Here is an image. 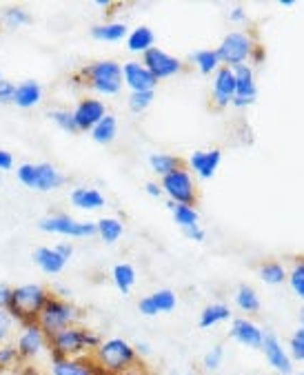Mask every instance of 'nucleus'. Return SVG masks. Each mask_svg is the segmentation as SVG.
<instances>
[{
	"label": "nucleus",
	"mask_w": 304,
	"mask_h": 375,
	"mask_svg": "<svg viewBox=\"0 0 304 375\" xmlns=\"http://www.w3.org/2000/svg\"><path fill=\"white\" fill-rule=\"evenodd\" d=\"M111 278H113V284L118 286L120 294L127 296L129 291L133 289V284H136V269H133L129 262L116 264V266H113V274H111Z\"/></svg>",
	"instance_id": "obj_27"
},
{
	"label": "nucleus",
	"mask_w": 304,
	"mask_h": 375,
	"mask_svg": "<svg viewBox=\"0 0 304 375\" xmlns=\"http://www.w3.org/2000/svg\"><path fill=\"white\" fill-rule=\"evenodd\" d=\"M300 324L304 326V306H302V311H300Z\"/></svg>",
	"instance_id": "obj_56"
},
{
	"label": "nucleus",
	"mask_w": 304,
	"mask_h": 375,
	"mask_svg": "<svg viewBox=\"0 0 304 375\" xmlns=\"http://www.w3.org/2000/svg\"><path fill=\"white\" fill-rule=\"evenodd\" d=\"M98 7H103V9H107V7H111V3H109V0H98V3H96Z\"/></svg>",
	"instance_id": "obj_54"
},
{
	"label": "nucleus",
	"mask_w": 304,
	"mask_h": 375,
	"mask_svg": "<svg viewBox=\"0 0 304 375\" xmlns=\"http://www.w3.org/2000/svg\"><path fill=\"white\" fill-rule=\"evenodd\" d=\"M220 160H222L220 149H211V151H193L191 158H189V166H191V171H196L202 180H209V178H213V174L218 171Z\"/></svg>",
	"instance_id": "obj_19"
},
{
	"label": "nucleus",
	"mask_w": 304,
	"mask_h": 375,
	"mask_svg": "<svg viewBox=\"0 0 304 375\" xmlns=\"http://www.w3.org/2000/svg\"><path fill=\"white\" fill-rule=\"evenodd\" d=\"M49 118H51L63 131H67V134H78L71 111H67V109H54V111H49Z\"/></svg>",
	"instance_id": "obj_36"
},
{
	"label": "nucleus",
	"mask_w": 304,
	"mask_h": 375,
	"mask_svg": "<svg viewBox=\"0 0 304 375\" xmlns=\"http://www.w3.org/2000/svg\"><path fill=\"white\" fill-rule=\"evenodd\" d=\"M162 194L169 196V202L173 204H191L196 202V186H193V178L191 174L182 166V169L169 174L162 178Z\"/></svg>",
	"instance_id": "obj_8"
},
{
	"label": "nucleus",
	"mask_w": 304,
	"mask_h": 375,
	"mask_svg": "<svg viewBox=\"0 0 304 375\" xmlns=\"http://www.w3.org/2000/svg\"><path fill=\"white\" fill-rule=\"evenodd\" d=\"M123 375H149L143 366H133L131 371H127V373H123Z\"/></svg>",
	"instance_id": "obj_53"
},
{
	"label": "nucleus",
	"mask_w": 304,
	"mask_h": 375,
	"mask_svg": "<svg viewBox=\"0 0 304 375\" xmlns=\"http://www.w3.org/2000/svg\"><path fill=\"white\" fill-rule=\"evenodd\" d=\"M14 326V318L7 309H0V344H5Z\"/></svg>",
	"instance_id": "obj_42"
},
{
	"label": "nucleus",
	"mask_w": 304,
	"mask_h": 375,
	"mask_svg": "<svg viewBox=\"0 0 304 375\" xmlns=\"http://www.w3.org/2000/svg\"><path fill=\"white\" fill-rule=\"evenodd\" d=\"M14 166V156L5 149H0V174L3 171H9Z\"/></svg>",
	"instance_id": "obj_45"
},
{
	"label": "nucleus",
	"mask_w": 304,
	"mask_h": 375,
	"mask_svg": "<svg viewBox=\"0 0 304 375\" xmlns=\"http://www.w3.org/2000/svg\"><path fill=\"white\" fill-rule=\"evenodd\" d=\"M40 231L45 234H58V236H69V238H91L96 236V224L93 222H80L69 216H49L40 220Z\"/></svg>",
	"instance_id": "obj_9"
},
{
	"label": "nucleus",
	"mask_w": 304,
	"mask_h": 375,
	"mask_svg": "<svg viewBox=\"0 0 304 375\" xmlns=\"http://www.w3.org/2000/svg\"><path fill=\"white\" fill-rule=\"evenodd\" d=\"M14 94H16V85L9 80H0V105H7V102H14Z\"/></svg>",
	"instance_id": "obj_43"
},
{
	"label": "nucleus",
	"mask_w": 304,
	"mask_h": 375,
	"mask_svg": "<svg viewBox=\"0 0 304 375\" xmlns=\"http://www.w3.org/2000/svg\"><path fill=\"white\" fill-rule=\"evenodd\" d=\"M145 189H147V194H149L151 198H160V196H162V186L156 184V182H147Z\"/></svg>",
	"instance_id": "obj_48"
},
{
	"label": "nucleus",
	"mask_w": 304,
	"mask_h": 375,
	"mask_svg": "<svg viewBox=\"0 0 304 375\" xmlns=\"http://www.w3.org/2000/svg\"><path fill=\"white\" fill-rule=\"evenodd\" d=\"M280 5H282V7H291L293 0H280Z\"/></svg>",
	"instance_id": "obj_55"
},
{
	"label": "nucleus",
	"mask_w": 304,
	"mask_h": 375,
	"mask_svg": "<svg viewBox=\"0 0 304 375\" xmlns=\"http://www.w3.org/2000/svg\"><path fill=\"white\" fill-rule=\"evenodd\" d=\"M251 58H253V62H262V58H265V49H262V47H253Z\"/></svg>",
	"instance_id": "obj_52"
},
{
	"label": "nucleus",
	"mask_w": 304,
	"mask_h": 375,
	"mask_svg": "<svg viewBox=\"0 0 304 375\" xmlns=\"http://www.w3.org/2000/svg\"><path fill=\"white\" fill-rule=\"evenodd\" d=\"M116 134H118V122H116V116H111V114H107V116L91 129V138H93L98 144H109V142H113V140H116Z\"/></svg>",
	"instance_id": "obj_28"
},
{
	"label": "nucleus",
	"mask_w": 304,
	"mask_h": 375,
	"mask_svg": "<svg viewBox=\"0 0 304 375\" xmlns=\"http://www.w3.org/2000/svg\"><path fill=\"white\" fill-rule=\"evenodd\" d=\"M191 60L196 62L200 74H213L220 69V58H218L216 49H200V51L191 54Z\"/></svg>",
	"instance_id": "obj_32"
},
{
	"label": "nucleus",
	"mask_w": 304,
	"mask_h": 375,
	"mask_svg": "<svg viewBox=\"0 0 304 375\" xmlns=\"http://www.w3.org/2000/svg\"><path fill=\"white\" fill-rule=\"evenodd\" d=\"M222 358H225V349H222L220 344H216L213 349H209L205 353V358H202V366H205L207 371H218L222 366Z\"/></svg>",
	"instance_id": "obj_40"
},
{
	"label": "nucleus",
	"mask_w": 304,
	"mask_h": 375,
	"mask_svg": "<svg viewBox=\"0 0 304 375\" xmlns=\"http://www.w3.org/2000/svg\"><path fill=\"white\" fill-rule=\"evenodd\" d=\"M231 318V309L227 304H222V302H213L209 306L202 309V314H200V326L202 329H211L220 322H225Z\"/></svg>",
	"instance_id": "obj_25"
},
{
	"label": "nucleus",
	"mask_w": 304,
	"mask_h": 375,
	"mask_svg": "<svg viewBox=\"0 0 304 375\" xmlns=\"http://www.w3.org/2000/svg\"><path fill=\"white\" fill-rule=\"evenodd\" d=\"M9 296H11V289H7V286H0V309H7Z\"/></svg>",
	"instance_id": "obj_49"
},
{
	"label": "nucleus",
	"mask_w": 304,
	"mask_h": 375,
	"mask_svg": "<svg viewBox=\"0 0 304 375\" xmlns=\"http://www.w3.org/2000/svg\"><path fill=\"white\" fill-rule=\"evenodd\" d=\"M262 353H265L267 362L282 375H289L293 369L289 351L282 346V342L273 336V333H265V340H262Z\"/></svg>",
	"instance_id": "obj_13"
},
{
	"label": "nucleus",
	"mask_w": 304,
	"mask_h": 375,
	"mask_svg": "<svg viewBox=\"0 0 304 375\" xmlns=\"http://www.w3.org/2000/svg\"><path fill=\"white\" fill-rule=\"evenodd\" d=\"M47 346V338H45V333L40 331V326L34 322V324H27L25 331L20 333V338H18V356L20 360H31L36 358L40 351H43Z\"/></svg>",
	"instance_id": "obj_15"
},
{
	"label": "nucleus",
	"mask_w": 304,
	"mask_h": 375,
	"mask_svg": "<svg viewBox=\"0 0 304 375\" xmlns=\"http://www.w3.org/2000/svg\"><path fill=\"white\" fill-rule=\"evenodd\" d=\"M16 176L25 186H29V189L43 191V194L54 191V189H58V186L65 184V176L49 162H38V164L25 162V164L18 166Z\"/></svg>",
	"instance_id": "obj_6"
},
{
	"label": "nucleus",
	"mask_w": 304,
	"mask_h": 375,
	"mask_svg": "<svg viewBox=\"0 0 304 375\" xmlns=\"http://www.w3.org/2000/svg\"><path fill=\"white\" fill-rule=\"evenodd\" d=\"M220 62H225V67H238V65H245L247 58H251L253 51V43L247 34L242 31H231L225 36V40L220 43V47L216 49Z\"/></svg>",
	"instance_id": "obj_7"
},
{
	"label": "nucleus",
	"mask_w": 304,
	"mask_h": 375,
	"mask_svg": "<svg viewBox=\"0 0 304 375\" xmlns=\"http://www.w3.org/2000/svg\"><path fill=\"white\" fill-rule=\"evenodd\" d=\"M176 294L171 289H160L156 291V294L147 296L138 302V309L143 316H158V314H171V311L176 309Z\"/></svg>",
	"instance_id": "obj_16"
},
{
	"label": "nucleus",
	"mask_w": 304,
	"mask_h": 375,
	"mask_svg": "<svg viewBox=\"0 0 304 375\" xmlns=\"http://www.w3.org/2000/svg\"><path fill=\"white\" fill-rule=\"evenodd\" d=\"M123 82L131 89V94L136 91H153L158 80L151 76V71L143 65V62H125L123 67Z\"/></svg>",
	"instance_id": "obj_12"
},
{
	"label": "nucleus",
	"mask_w": 304,
	"mask_h": 375,
	"mask_svg": "<svg viewBox=\"0 0 304 375\" xmlns=\"http://www.w3.org/2000/svg\"><path fill=\"white\" fill-rule=\"evenodd\" d=\"M3 20L9 25V27H23V25H29L31 23V16L27 9L23 7H9L3 16Z\"/></svg>",
	"instance_id": "obj_37"
},
{
	"label": "nucleus",
	"mask_w": 304,
	"mask_h": 375,
	"mask_svg": "<svg viewBox=\"0 0 304 375\" xmlns=\"http://www.w3.org/2000/svg\"><path fill=\"white\" fill-rule=\"evenodd\" d=\"M3 371H5V369H3V366H0V375H3Z\"/></svg>",
	"instance_id": "obj_59"
},
{
	"label": "nucleus",
	"mask_w": 304,
	"mask_h": 375,
	"mask_svg": "<svg viewBox=\"0 0 304 375\" xmlns=\"http://www.w3.org/2000/svg\"><path fill=\"white\" fill-rule=\"evenodd\" d=\"M76 320H78V309L71 302L58 298V296H49L43 311L38 314L36 324L45 333V338H51L54 333L76 324Z\"/></svg>",
	"instance_id": "obj_5"
},
{
	"label": "nucleus",
	"mask_w": 304,
	"mask_h": 375,
	"mask_svg": "<svg viewBox=\"0 0 304 375\" xmlns=\"http://www.w3.org/2000/svg\"><path fill=\"white\" fill-rule=\"evenodd\" d=\"M229 20H231V23H242V20H247V11L242 7H233L229 11Z\"/></svg>",
	"instance_id": "obj_46"
},
{
	"label": "nucleus",
	"mask_w": 304,
	"mask_h": 375,
	"mask_svg": "<svg viewBox=\"0 0 304 375\" xmlns=\"http://www.w3.org/2000/svg\"><path fill=\"white\" fill-rule=\"evenodd\" d=\"M300 375H304V373H300Z\"/></svg>",
	"instance_id": "obj_60"
},
{
	"label": "nucleus",
	"mask_w": 304,
	"mask_h": 375,
	"mask_svg": "<svg viewBox=\"0 0 304 375\" xmlns=\"http://www.w3.org/2000/svg\"><path fill=\"white\" fill-rule=\"evenodd\" d=\"M153 102V91H136L129 96V109L133 114H143Z\"/></svg>",
	"instance_id": "obj_38"
},
{
	"label": "nucleus",
	"mask_w": 304,
	"mask_h": 375,
	"mask_svg": "<svg viewBox=\"0 0 304 375\" xmlns=\"http://www.w3.org/2000/svg\"><path fill=\"white\" fill-rule=\"evenodd\" d=\"M91 358L100 366V371L111 373V375H123L138 366V353L133 344H129L123 338H111L100 342L98 349H93Z\"/></svg>",
	"instance_id": "obj_2"
},
{
	"label": "nucleus",
	"mask_w": 304,
	"mask_h": 375,
	"mask_svg": "<svg viewBox=\"0 0 304 375\" xmlns=\"http://www.w3.org/2000/svg\"><path fill=\"white\" fill-rule=\"evenodd\" d=\"M133 349H136L138 356H149V344H147V342H138Z\"/></svg>",
	"instance_id": "obj_51"
},
{
	"label": "nucleus",
	"mask_w": 304,
	"mask_h": 375,
	"mask_svg": "<svg viewBox=\"0 0 304 375\" xmlns=\"http://www.w3.org/2000/svg\"><path fill=\"white\" fill-rule=\"evenodd\" d=\"M98 375H111V373H105V371H103V373H98Z\"/></svg>",
	"instance_id": "obj_58"
},
{
	"label": "nucleus",
	"mask_w": 304,
	"mask_h": 375,
	"mask_svg": "<svg viewBox=\"0 0 304 375\" xmlns=\"http://www.w3.org/2000/svg\"><path fill=\"white\" fill-rule=\"evenodd\" d=\"M20 364V356H18V349L11 344H0V366L7 369L11 364Z\"/></svg>",
	"instance_id": "obj_41"
},
{
	"label": "nucleus",
	"mask_w": 304,
	"mask_h": 375,
	"mask_svg": "<svg viewBox=\"0 0 304 375\" xmlns=\"http://www.w3.org/2000/svg\"><path fill=\"white\" fill-rule=\"evenodd\" d=\"M289 356H291V360L304 362V326H300L291 336V340H289Z\"/></svg>",
	"instance_id": "obj_39"
},
{
	"label": "nucleus",
	"mask_w": 304,
	"mask_h": 375,
	"mask_svg": "<svg viewBox=\"0 0 304 375\" xmlns=\"http://www.w3.org/2000/svg\"><path fill=\"white\" fill-rule=\"evenodd\" d=\"M100 338L96 333H91L85 326L71 324L63 331L54 333L51 338H47V346L51 351V362L65 360V358H83L91 356L93 349H98Z\"/></svg>",
	"instance_id": "obj_1"
},
{
	"label": "nucleus",
	"mask_w": 304,
	"mask_h": 375,
	"mask_svg": "<svg viewBox=\"0 0 304 375\" xmlns=\"http://www.w3.org/2000/svg\"><path fill=\"white\" fill-rule=\"evenodd\" d=\"M289 284L293 289V294L304 300V258L298 260L291 269V274H289Z\"/></svg>",
	"instance_id": "obj_35"
},
{
	"label": "nucleus",
	"mask_w": 304,
	"mask_h": 375,
	"mask_svg": "<svg viewBox=\"0 0 304 375\" xmlns=\"http://www.w3.org/2000/svg\"><path fill=\"white\" fill-rule=\"evenodd\" d=\"M71 114H74V122H76L78 131H91L96 124L107 116V107L103 100L85 98L78 102V107Z\"/></svg>",
	"instance_id": "obj_11"
},
{
	"label": "nucleus",
	"mask_w": 304,
	"mask_h": 375,
	"mask_svg": "<svg viewBox=\"0 0 304 375\" xmlns=\"http://www.w3.org/2000/svg\"><path fill=\"white\" fill-rule=\"evenodd\" d=\"M76 78L83 80L96 94L113 96L123 89V65H118L116 60H98L80 69Z\"/></svg>",
	"instance_id": "obj_4"
},
{
	"label": "nucleus",
	"mask_w": 304,
	"mask_h": 375,
	"mask_svg": "<svg viewBox=\"0 0 304 375\" xmlns=\"http://www.w3.org/2000/svg\"><path fill=\"white\" fill-rule=\"evenodd\" d=\"M123 222H120L118 218H103L96 222V234L103 238L105 244H113L116 240H120V236H123Z\"/></svg>",
	"instance_id": "obj_29"
},
{
	"label": "nucleus",
	"mask_w": 304,
	"mask_h": 375,
	"mask_svg": "<svg viewBox=\"0 0 304 375\" xmlns=\"http://www.w3.org/2000/svg\"><path fill=\"white\" fill-rule=\"evenodd\" d=\"M185 231V236L189 238V240H196V242H205V231L200 229V224H193V226H189V229H182Z\"/></svg>",
	"instance_id": "obj_44"
},
{
	"label": "nucleus",
	"mask_w": 304,
	"mask_h": 375,
	"mask_svg": "<svg viewBox=\"0 0 304 375\" xmlns=\"http://www.w3.org/2000/svg\"><path fill=\"white\" fill-rule=\"evenodd\" d=\"M251 102H253V100H249V98H238V96H235V98L231 100V105L238 107V109H242V107H249Z\"/></svg>",
	"instance_id": "obj_50"
},
{
	"label": "nucleus",
	"mask_w": 304,
	"mask_h": 375,
	"mask_svg": "<svg viewBox=\"0 0 304 375\" xmlns=\"http://www.w3.org/2000/svg\"><path fill=\"white\" fill-rule=\"evenodd\" d=\"M285 278H287V271H285V266L278 264V262H267V264L260 266V280L262 282L280 284V282H285Z\"/></svg>",
	"instance_id": "obj_34"
},
{
	"label": "nucleus",
	"mask_w": 304,
	"mask_h": 375,
	"mask_svg": "<svg viewBox=\"0 0 304 375\" xmlns=\"http://www.w3.org/2000/svg\"><path fill=\"white\" fill-rule=\"evenodd\" d=\"M56 251L63 256L65 260H71V256H74V246L71 244H58L56 246Z\"/></svg>",
	"instance_id": "obj_47"
},
{
	"label": "nucleus",
	"mask_w": 304,
	"mask_h": 375,
	"mask_svg": "<svg viewBox=\"0 0 304 375\" xmlns=\"http://www.w3.org/2000/svg\"><path fill=\"white\" fill-rule=\"evenodd\" d=\"M233 76H235V96H238V98L255 100L253 69H251L249 65H238V67H233Z\"/></svg>",
	"instance_id": "obj_23"
},
{
	"label": "nucleus",
	"mask_w": 304,
	"mask_h": 375,
	"mask_svg": "<svg viewBox=\"0 0 304 375\" xmlns=\"http://www.w3.org/2000/svg\"><path fill=\"white\" fill-rule=\"evenodd\" d=\"M169 375H193V373H178V371H173V373H169Z\"/></svg>",
	"instance_id": "obj_57"
},
{
	"label": "nucleus",
	"mask_w": 304,
	"mask_h": 375,
	"mask_svg": "<svg viewBox=\"0 0 304 375\" xmlns=\"http://www.w3.org/2000/svg\"><path fill=\"white\" fill-rule=\"evenodd\" d=\"M91 36L96 40H105V43H118L127 36V25L123 23H105V25H96L91 29Z\"/></svg>",
	"instance_id": "obj_30"
},
{
	"label": "nucleus",
	"mask_w": 304,
	"mask_h": 375,
	"mask_svg": "<svg viewBox=\"0 0 304 375\" xmlns=\"http://www.w3.org/2000/svg\"><path fill=\"white\" fill-rule=\"evenodd\" d=\"M149 164H151V171L158 174L160 178L182 169V160L178 156H169V154H153L149 158Z\"/></svg>",
	"instance_id": "obj_26"
},
{
	"label": "nucleus",
	"mask_w": 304,
	"mask_h": 375,
	"mask_svg": "<svg viewBox=\"0 0 304 375\" xmlns=\"http://www.w3.org/2000/svg\"><path fill=\"white\" fill-rule=\"evenodd\" d=\"M49 300V291L40 284H23L11 289V296L7 302V311L14 320H18L23 326L34 324L38 320V314L43 311L45 302Z\"/></svg>",
	"instance_id": "obj_3"
},
{
	"label": "nucleus",
	"mask_w": 304,
	"mask_h": 375,
	"mask_svg": "<svg viewBox=\"0 0 304 375\" xmlns=\"http://www.w3.org/2000/svg\"><path fill=\"white\" fill-rule=\"evenodd\" d=\"M229 338H233V340L240 342L242 346L262 349V340H265V331H262L255 322L247 320V318H238V320L231 322Z\"/></svg>",
	"instance_id": "obj_14"
},
{
	"label": "nucleus",
	"mask_w": 304,
	"mask_h": 375,
	"mask_svg": "<svg viewBox=\"0 0 304 375\" xmlns=\"http://www.w3.org/2000/svg\"><path fill=\"white\" fill-rule=\"evenodd\" d=\"M103 373L91 356L83 358H65L51 362V375H98Z\"/></svg>",
	"instance_id": "obj_17"
},
{
	"label": "nucleus",
	"mask_w": 304,
	"mask_h": 375,
	"mask_svg": "<svg viewBox=\"0 0 304 375\" xmlns=\"http://www.w3.org/2000/svg\"><path fill=\"white\" fill-rule=\"evenodd\" d=\"M40 100H43V87H40L36 80H25L16 87V94H14L16 107L29 109V107H36Z\"/></svg>",
	"instance_id": "obj_21"
},
{
	"label": "nucleus",
	"mask_w": 304,
	"mask_h": 375,
	"mask_svg": "<svg viewBox=\"0 0 304 375\" xmlns=\"http://www.w3.org/2000/svg\"><path fill=\"white\" fill-rule=\"evenodd\" d=\"M235 98V76L231 67H220L213 78V102L218 107L231 105Z\"/></svg>",
	"instance_id": "obj_18"
},
{
	"label": "nucleus",
	"mask_w": 304,
	"mask_h": 375,
	"mask_svg": "<svg viewBox=\"0 0 304 375\" xmlns=\"http://www.w3.org/2000/svg\"><path fill=\"white\" fill-rule=\"evenodd\" d=\"M235 304L245 311V314H258L260 311V298L255 294V289L249 284H242L235 291Z\"/></svg>",
	"instance_id": "obj_31"
},
{
	"label": "nucleus",
	"mask_w": 304,
	"mask_h": 375,
	"mask_svg": "<svg viewBox=\"0 0 304 375\" xmlns=\"http://www.w3.org/2000/svg\"><path fill=\"white\" fill-rule=\"evenodd\" d=\"M143 65L151 71V76L160 82L165 78H171L182 71V62L167 51H162L158 47H151L149 51L143 54Z\"/></svg>",
	"instance_id": "obj_10"
},
{
	"label": "nucleus",
	"mask_w": 304,
	"mask_h": 375,
	"mask_svg": "<svg viewBox=\"0 0 304 375\" xmlns=\"http://www.w3.org/2000/svg\"><path fill=\"white\" fill-rule=\"evenodd\" d=\"M34 262H36L40 269H43L47 276L60 274V271H63L65 264H67V260L56 251V246H54V249H49V246L36 249V251H34Z\"/></svg>",
	"instance_id": "obj_20"
},
{
	"label": "nucleus",
	"mask_w": 304,
	"mask_h": 375,
	"mask_svg": "<svg viewBox=\"0 0 304 375\" xmlns=\"http://www.w3.org/2000/svg\"><path fill=\"white\" fill-rule=\"evenodd\" d=\"M71 202L78 209H85V211H93L105 206V198L98 189H89V186H78V189L71 191Z\"/></svg>",
	"instance_id": "obj_22"
},
{
	"label": "nucleus",
	"mask_w": 304,
	"mask_h": 375,
	"mask_svg": "<svg viewBox=\"0 0 304 375\" xmlns=\"http://www.w3.org/2000/svg\"><path fill=\"white\" fill-rule=\"evenodd\" d=\"M153 47V31L145 25L136 27L129 36H127V49L131 54H145Z\"/></svg>",
	"instance_id": "obj_24"
},
{
	"label": "nucleus",
	"mask_w": 304,
	"mask_h": 375,
	"mask_svg": "<svg viewBox=\"0 0 304 375\" xmlns=\"http://www.w3.org/2000/svg\"><path fill=\"white\" fill-rule=\"evenodd\" d=\"M169 209H171L173 220H176L178 226L189 229V226L198 224V211L193 209L191 204H173V202H169Z\"/></svg>",
	"instance_id": "obj_33"
}]
</instances>
